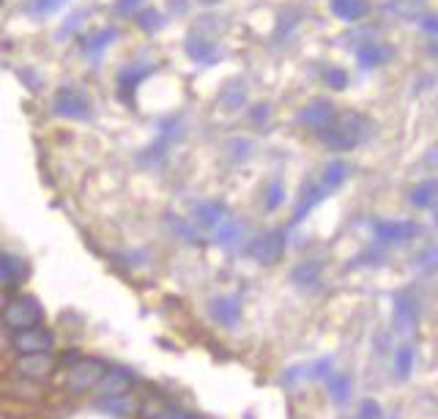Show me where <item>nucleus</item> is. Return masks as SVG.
Here are the masks:
<instances>
[{
	"mask_svg": "<svg viewBox=\"0 0 438 419\" xmlns=\"http://www.w3.org/2000/svg\"><path fill=\"white\" fill-rule=\"evenodd\" d=\"M436 53H438V50H436Z\"/></svg>",
	"mask_w": 438,
	"mask_h": 419,
	"instance_id": "obj_42",
	"label": "nucleus"
},
{
	"mask_svg": "<svg viewBox=\"0 0 438 419\" xmlns=\"http://www.w3.org/2000/svg\"><path fill=\"white\" fill-rule=\"evenodd\" d=\"M11 346L19 353H41V351L53 348V332L50 329H41V326L22 329V332H17L11 337Z\"/></svg>",
	"mask_w": 438,
	"mask_h": 419,
	"instance_id": "obj_10",
	"label": "nucleus"
},
{
	"mask_svg": "<svg viewBox=\"0 0 438 419\" xmlns=\"http://www.w3.org/2000/svg\"><path fill=\"white\" fill-rule=\"evenodd\" d=\"M17 367L22 376L38 381V378H47V376L55 370V359L50 356V351H41V353H22V359H19Z\"/></svg>",
	"mask_w": 438,
	"mask_h": 419,
	"instance_id": "obj_12",
	"label": "nucleus"
},
{
	"mask_svg": "<svg viewBox=\"0 0 438 419\" xmlns=\"http://www.w3.org/2000/svg\"><path fill=\"white\" fill-rule=\"evenodd\" d=\"M337 118H340V115H337V110H334L332 102H326V99H316V102H310V105H304L301 110H298L296 121L301 123V126H307V129H313L316 135H320V132L329 129Z\"/></svg>",
	"mask_w": 438,
	"mask_h": 419,
	"instance_id": "obj_6",
	"label": "nucleus"
},
{
	"mask_svg": "<svg viewBox=\"0 0 438 419\" xmlns=\"http://www.w3.org/2000/svg\"><path fill=\"white\" fill-rule=\"evenodd\" d=\"M320 271H323V266L318 261H304L293 269L291 279H293L296 285H301V288H313L318 279H320Z\"/></svg>",
	"mask_w": 438,
	"mask_h": 419,
	"instance_id": "obj_25",
	"label": "nucleus"
},
{
	"mask_svg": "<svg viewBox=\"0 0 438 419\" xmlns=\"http://www.w3.org/2000/svg\"><path fill=\"white\" fill-rule=\"evenodd\" d=\"M99 408L107 411V414H113V417H126V414L135 411V400L129 395H102Z\"/></svg>",
	"mask_w": 438,
	"mask_h": 419,
	"instance_id": "obj_24",
	"label": "nucleus"
},
{
	"mask_svg": "<svg viewBox=\"0 0 438 419\" xmlns=\"http://www.w3.org/2000/svg\"><path fill=\"white\" fill-rule=\"evenodd\" d=\"M187 55L197 63H214L217 61V44L209 41V36L192 31L187 36Z\"/></svg>",
	"mask_w": 438,
	"mask_h": 419,
	"instance_id": "obj_17",
	"label": "nucleus"
},
{
	"mask_svg": "<svg viewBox=\"0 0 438 419\" xmlns=\"http://www.w3.org/2000/svg\"><path fill=\"white\" fill-rule=\"evenodd\" d=\"M282 200H285V184L282 181H271L268 184V192H266V211L280 209Z\"/></svg>",
	"mask_w": 438,
	"mask_h": 419,
	"instance_id": "obj_31",
	"label": "nucleus"
},
{
	"mask_svg": "<svg viewBox=\"0 0 438 419\" xmlns=\"http://www.w3.org/2000/svg\"><path fill=\"white\" fill-rule=\"evenodd\" d=\"M3 307H6V299H3V294H0V313H3Z\"/></svg>",
	"mask_w": 438,
	"mask_h": 419,
	"instance_id": "obj_41",
	"label": "nucleus"
},
{
	"mask_svg": "<svg viewBox=\"0 0 438 419\" xmlns=\"http://www.w3.org/2000/svg\"><path fill=\"white\" fill-rule=\"evenodd\" d=\"M83 17L85 14H74V17H69L66 22H63V28H61V33H58V41H63V38H69L74 31H77V25L83 22Z\"/></svg>",
	"mask_w": 438,
	"mask_h": 419,
	"instance_id": "obj_36",
	"label": "nucleus"
},
{
	"mask_svg": "<svg viewBox=\"0 0 438 419\" xmlns=\"http://www.w3.org/2000/svg\"><path fill=\"white\" fill-rule=\"evenodd\" d=\"M332 14L343 22H356L370 11V0H332Z\"/></svg>",
	"mask_w": 438,
	"mask_h": 419,
	"instance_id": "obj_20",
	"label": "nucleus"
},
{
	"mask_svg": "<svg viewBox=\"0 0 438 419\" xmlns=\"http://www.w3.org/2000/svg\"><path fill=\"white\" fill-rule=\"evenodd\" d=\"M392 58V50L384 47V44H362L359 50H356V63L362 66V69H375V66H381Z\"/></svg>",
	"mask_w": 438,
	"mask_h": 419,
	"instance_id": "obj_21",
	"label": "nucleus"
},
{
	"mask_svg": "<svg viewBox=\"0 0 438 419\" xmlns=\"http://www.w3.org/2000/svg\"><path fill=\"white\" fill-rule=\"evenodd\" d=\"M137 25H140L145 33H157L159 28L165 25V17L159 9H140L137 11Z\"/></svg>",
	"mask_w": 438,
	"mask_h": 419,
	"instance_id": "obj_29",
	"label": "nucleus"
},
{
	"mask_svg": "<svg viewBox=\"0 0 438 419\" xmlns=\"http://www.w3.org/2000/svg\"><path fill=\"white\" fill-rule=\"evenodd\" d=\"M142 3H145V0H115V14H121V17H132V14L140 11Z\"/></svg>",
	"mask_w": 438,
	"mask_h": 419,
	"instance_id": "obj_34",
	"label": "nucleus"
},
{
	"mask_svg": "<svg viewBox=\"0 0 438 419\" xmlns=\"http://www.w3.org/2000/svg\"><path fill=\"white\" fill-rule=\"evenodd\" d=\"M348 162H343V159H332V162H326L323 165V170H320V187L326 190V192L332 195L337 192L343 184H345V178H348Z\"/></svg>",
	"mask_w": 438,
	"mask_h": 419,
	"instance_id": "obj_18",
	"label": "nucleus"
},
{
	"mask_svg": "<svg viewBox=\"0 0 438 419\" xmlns=\"http://www.w3.org/2000/svg\"><path fill=\"white\" fill-rule=\"evenodd\" d=\"M422 28H424V33L438 36V14H427V17L422 19Z\"/></svg>",
	"mask_w": 438,
	"mask_h": 419,
	"instance_id": "obj_39",
	"label": "nucleus"
},
{
	"mask_svg": "<svg viewBox=\"0 0 438 419\" xmlns=\"http://www.w3.org/2000/svg\"><path fill=\"white\" fill-rule=\"evenodd\" d=\"M323 197H329V192L320 187V181H307L304 190H301V197H298V203H296V211H293V222H301Z\"/></svg>",
	"mask_w": 438,
	"mask_h": 419,
	"instance_id": "obj_14",
	"label": "nucleus"
},
{
	"mask_svg": "<svg viewBox=\"0 0 438 419\" xmlns=\"http://www.w3.org/2000/svg\"><path fill=\"white\" fill-rule=\"evenodd\" d=\"M209 313L214 318V324L225 326V329H233L239 326L241 321V299L239 296H214L209 304Z\"/></svg>",
	"mask_w": 438,
	"mask_h": 419,
	"instance_id": "obj_9",
	"label": "nucleus"
},
{
	"mask_svg": "<svg viewBox=\"0 0 438 419\" xmlns=\"http://www.w3.org/2000/svg\"><path fill=\"white\" fill-rule=\"evenodd\" d=\"M249 255L261 263H277L285 255V230H268L249 244Z\"/></svg>",
	"mask_w": 438,
	"mask_h": 419,
	"instance_id": "obj_8",
	"label": "nucleus"
},
{
	"mask_svg": "<svg viewBox=\"0 0 438 419\" xmlns=\"http://www.w3.org/2000/svg\"><path fill=\"white\" fill-rule=\"evenodd\" d=\"M132 373L129 370H123V367H107L105 378H102V384H99V392L102 395H126L129 389H132Z\"/></svg>",
	"mask_w": 438,
	"mask_h": 419,
	"instance_id": "obj_15",
	"label": "nucleus"
},
{
	"mask_svg": "<svg viewBox=\"0 0 438 419\" xmlns=\"http://www.w3.org/2000/svg\"><path fill=\"white\" fill-rule=\"evenodd\" d=\"M372 233L384 244H403L422 233V225L414 219H378L372 222Z\"/></svg>",
	"mask_w": 438,
	"mask_h": 419,
	"instance_id": "obj_4",
	"label": "nucleus"
},
{
	"mask_svg": "<svg viewBox=\"0 0 438 419\" xmlns=\"http://www.w3.org/2000/svg\"><path fill=\"white\" fill-rule=\"evenodd\" d=\"M408 200H411L414 209H433L438 203V178L419 181V184L408 192Z\"/></svg>",
	"mask_w": 438,
	"mask_h": 419,
	"instance_id": "obj_19",
	"label": "nucleus"
},
{
	"mask_svg": "<svg viewBox=\"0 0 438 419\" xmlns=\"http://www.w3.org/2000/svg\"><path fill=\"white\" fill-rule=\"evenodd\" d=\"M69 3L71 0H31L28 9H31V14H36V17H47V14H55V11L66 9Z\"/></svg>",
	"mask_w": 438,
	"mask_h": 419,
	"instance_id": "obj_30",
	"label": "nucleus"
},
{
	"mask_svg": "<svg viewBox=\"0 0 438 419\" xmlns=\"http://www.w3.org/2000/svg\"><path fill=\"white\" fill-rule=\"evenodd\" d=\"M323 384H326V392L332 395V400H334V403H340V405H343V403H348V400H350L353 384H350L348 376H343V373H332V376H329V378H326Z\"/></svg>",
	"mask_w": 438,
	"mask_h": 419,
	"instance_id": "obj_23",
	"label": "nucleus"
},
{
	"mask_svg": "<svg viewBox=\"0 0 438 419\" xmlns=\"http://www.w3.org/2000/svg\"><path fill=\"white\" fill-rule=\"evenodd\" d=\"M17 279V271H14V266L9 261H3L0 258V288H6V285H11Z\"/></svg>",
	"mask_w": 438,
	"mask_h": 419,
	"instance_id": "obj_35",
	"label": "nucleus"
},
{
	"mask_svg": "<svg viewBox=\"0 0 438 419\" xmlns=\"http://www.w3.org/2000/svg\"><path fill=\"white\" fill-rule=\"evenodd\" d=\"M0 318H3V324H6L9 329L22 332V329H33V326H38L41 318H44V310H41V304H38L33 296H17V299H9V301H6Z\"/></svg>",
	"mask_w": 438,
	"mask_h": 419,
	"instance_id": "obj_2",
	"label": "nucleus"
},
{
	"mask_svg": "<svg viewBox=\"0 0 438 419\" xmlns=\"http://www.w3.org/2000/svg\"><path fill=\"white\" fill-rule=\"evenodd\" d=\"M228 217H230L228 206L219 203V200H203V203L194 206V222L200 225V230H209V233H214Z\"/></svg>",
	"mask_w": 438,
	"mask_h": 419,
	"instance_id": "obj_11",
	"label": "nucleus"
},
{
	"mask_svg": "<svg viewBox=\"0 0 438 419\" xmlns=\"http://www.w3.org/2000/svg\"><path fill=\"white\" fill-rule=\"evenodd\" d=\"M197 3H203V6H217L219 0H197Z\"/></svg>",
	"mask_w": 438,
	"mask_h": 419,
	"instance_id": "obj_40",
	"label": "nucleus"
},
{
	"mask_svg": "<svg viewBox=\"0 0 438 419\" xmlns=\"http://www.w3.org/2000/svg\"><path fill=\"white\" fill-rule=\"evenodd\" d=\"M323 83L332 88V90H343V88L348 86V74H345V69H326Z\"/></svg>",
	"mask_w": 438,
	"mask_h": 419,
	"instance_id": "obj_32",
	"label": "nucleus"
},
{
	"mask_svg": "<svg viewBox=\"0 0 438 419\" xmlns=\"http://www.w3.org/2000/svg\"><path fill=\"white\" fill-rule=\"evenodd\" d=\"M318 138L323 140L329 148H337V151H348V148H356L359 140L365 138V115H340L337 121L323 129Z\"/></svg>",
	"mask_w": 438,
	"mask_h": 419,
	"instance_id": "obj_1",
	"label": "nucleus"
},
{
	"mask_svg": "<svg viewBox=\"0 0 438 419\" xmlns=\"http://www.w3.org/2000/svg\"><path fill=\"white\" fill-rule=\"evenodd\" d=\"M241 233H244V227H241V222L230 214L228 219L222 222V225L217 227L214 233H211V239L217 242V244H222V247H233V244H239V239H241Z\"/></svg>",
	"mask_w": 438,
	"mask_h": 419,
	"instance_id": "obj_22",
	"label": "nucleus"
},
{
	"mask_svg": "<svg viewBox=\"0 0 438 419\" xmlns=\"http://www.w3.org/2000/svg\"><path fill=\"white\" fill-rule=\"evenodd\" d=\"M53 110L55 115L71 118V121H88L90 118V102H88L80 90H71V88H61L58 90Z\"/></svg>",
	"mask_w": 438,
	"mask_h": 419,
	"instance_id": "obj_5",
	"label": "nucleus"
},
{
	"mask_svg": "<svg viewBox=\"0 0 438 419\" xmlns=\"http://www.w3.org/2000/svg\"><path fill=\"white\" fill-rule=\"evenodd\" d=\"M115 38H118V31H115V28H102V31H93V33H88L85 41H83V55L90 58V61H99L102 53H105Z\"/></svg>",
	"mask_w": 438,
	"mask_h": 419,
	"instance_id": "obj_16",
	"label": "nucleus"
},
{
	"mask_svg": "<svg viewBox=\"0 0 438 419\" xmlns=\"http://www.w3.org/2000/svg\"><path fill=\"white\" fill-rule=\"evenodd\" d=\"M417 263H419L422 269H433V266L438 263V247H430V249H424Z\"/></svg>",
	"mask_w": 438,
	"mask_h": 419,
	"instance_id": "obj_37",
	"label": "nucleus"
},
{
	"mask_svg": "<svg viewBox=\"0 0 438 419\" xmlns=\"http://www.w3.org/2000/svg\"><path fill=\"white\" fill-rule=\"evenodd\" d=\"M334 373V359L332 356H323L307 365V381H326Z\"/></svg>",
	"mask_w": 438,
	"mask_h": 419,
	"instance_id": "obj_28",
	"label": "nucleus"
},
{
	"mask_svg": "<svg viewBox=\"0 0 438 419\" xmlns=\"http://www.w3.org/2000/svg\"><path fill=\"white\" fill-rule=\"evenodd\" d=\"M244 99H246L244 80H233V83L225 88V93H222V105L228 107V110H239V107L244 105Z\"/></svg>",
	"mask_w": 438,
	"mask_h": 419,
	"instance_id": "obj_27",
	"label": "nucleus"
},
{
	"mask_svg": "<svg viewBox=\"0 0 438 419\" xmlns=\"http://www.w3.org/2000/svg\"><path fill=\"white\" fill-rule=\"evenodd\" d=\"M419 324V301L414 296V291H400L395 296V329L400 334H414Z\"/></svg>",
	"mask_w": 438,
	"mask_h": 419,
	"instance_id": "obj_7",
	"label": "nucleus"
},
{
	"mask_svg": "<svg viewBox=\"0 0 438 419\" xmlns=\"http://www.w3.org/2000/svg\"><path fill=\"white\" fill-rule=\"evenodd\" d=\"M392 370H395V378L397 381H405L414 370V346L403 343L400 348L395 351V362H392Z\"/></svg>",
	"mask_w": 438,
	"mask_h": 419,
	"instance_id": "obj_26",
	"label": "nucleus"
},
{
	"mask_svg": "<svg viewBox=\"0 0 438 419\" xmlns=\"http://www.w3.org/2000/svg\"><path fill=\"white\" fill-rule=\"evenodd\" d=\"M105 373H107V365L102 359H77V362H71L69 373H66V386H69L71 392L99 389Z\"/></svg>",
	"mask_w": 438,
	"mask_h": 419,
	"instance_id": "obj_3",
	"label": "nucleus"
},
{
	"mask_svg": "<svg viewBox=\"0 0 438 419\" xmlns=\"http://www.w3.org/2000/svg\"><path fill=\"white\" fill-rule=\"evenodd\" d=\"M356 419H384V408L375 400H362L359 403V414Z\"/></svg>",
	"mask_w": 438,
	"mask_h": 419,
	"instance_id": "obj_33",
	"label": "nucleus"
},
{
	"mask_svg": "<svg viewBox=\"0 0 438 419\" xmlns=\"http://www.w3.org/2000/svg\"><path fill=\"white\" fill-rule=\"evenodd\" d=\"M151 69H154L151 63H132V66H126V69L118 74V96H121L123 102H132L137 86L148 77V71Z\"/></svg>",
	"mask_w": 438,
	"mask_h": 419,
	"instance_id": "obj_13",
	"label": "nucleus"
},
{
	"mask_svg": "<svg viewBox=\"0 0 438 419\" xmlns=\"http://www.w3.org/2000/svg\"><path fill=\"white\" fill-rule=\"evenodd\" d=\"M268 115H271V105H258V107H252V121L258 123V126H263V123L268 121Z\"/></svg>",
	"mask_w": 438,
	"mask_h": 419,
	"instance_id": "obj_38",
	"label": "nucleus"
}]
</instances>
